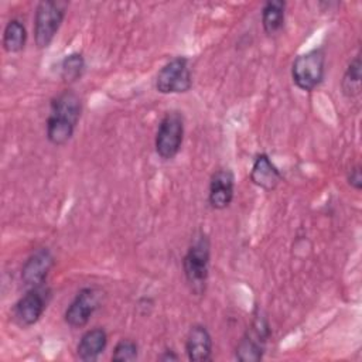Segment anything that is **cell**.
I'll use <instances>...</instances> for the list:
<instances>
[{"instance_id": "6da1fadb", "label": "cell", "mask_w": 362, "mask_h": 362, "mask_svg": "<svg viewBox=\"0 0 362 362\" xmlns=\"http://www.w3.org/2000/svg\"><path fill=\"white\" fill-rule=\"evenodd\" d=\"M82 113V100L74 90H62L49 106V115L45 122V134L51 144L65 146L74 136L75 127Z\"/></svg>"}, {"instance_id": "7a4b0ae2", "label": "cell", "mask_w": 362, "mask_h": 362, "mask_svg": "<svg viewBox=\"0 0 362 362\" xmlns=\"http://www.w3.org/2000/svg\"><path fill=\"white\" fill-rule=\"evenodd\" d=\"M211 262V240L208 235L198 230L182 259V270L191 293L201 296L205 293Z\"/></svg>"}, {"instance_id": "3957f363", "label": "cell", "mask_w": 362, "mask_h": 362, "mask_svg": "<svg viewBox=\"0 0 362 362\" xmlns=\"http://www.w3.org/2000/svg\"><path fill=\"white\" fill-rule=\"evenodd\" d=\"M68 6L64 0H41L37 4L34 14V41L38 48H47L52 42L65 18Z\"/></svg>"}, {"instance_id": "277c9868", "label": "cell", "mask_w": 362, "mask_h": 362, "mask_svg": "<svg viewBox=\"0 0 362 362\" xmlns=\"http://www.w3.org/2000/svg\"><path fill=\"white\" fill-rule=\"evenodd\" d=\"M325 76V51L318 47L300 54L291 64L294 85L305 92L318 88Z\"/></svg>"}, {"instance_id": "5b68a950", "label": "cell", "mask_w": 362, "mask_h": 362, "mask_svg": "<svg viewBox=\"0 0 362 362\" xmlns=\"http://www.w3.org/2000/svg\"><path fill=\"white\" fill-rule=\"evenodd\" d=\"M184 140V116L178 110L167 112L157 127L154 147L163 160H173L181 150Z\"/></svg>"}, {"instance_id": "8992f818", "label": "cell", "mask_w": 362, "mask_h": 362, "mask_svg": "<svg viewBox=\"0 0 362 362\" xmlns=\"http://www.w3.org/2000/svg\"><path fill=\"white\" fill-rule=\"evenodd\" d=\"M49 297L51 290L45 286L27 288V293L23 294L13 305V321L21 328L37 324L48 305Z\"/></svg>"}, {"instance_id": "52a82bcc", "label": "cell", "mask_w": 362, "mask_h": 362, "mask_svg": "<svg viewBox=\"0 0 362 362\" xmlns=\"http://www.w3.org/2000/svg\"><path fill=\"white\" fill-rule=\"evenodd\" d=\"M192 86V74L185 57H175L158 71L156 89L160 93H185Z\"/></svg>"}, {"instance_id": "ba28073f", "label": "cell", "mask_w": 362, "mask_h": 362, "mask_svg": "<svg viewBox=\"0 0 362 362\" xmlns=\"http://www.w3.org/2000/svg\"><path fill=\"white\" fill-rule=\"evenodd\" d=\"M102 298V291L95 287H83L81 288L75 298L71 301L68 308L65 310L64 320L71 328H82L85 327L93 313L98 310Z\"/></svg>"}, {"instance_id": "9c48e42d", "label": "cell", "mask_w": 362, "mask_h": 362, "mask_svg": "<svg viewBox=\"0 0 362 362\" xmlns=\"http://www.w3.org/2000/svg\"><path fill=\"white\" fill-rule=\"evenodd\" d=\"M270 329L264 318L257 317L252 327L245 332V335L240 338L235 356L240 362H257L264 355L266 342L269 338Z\"/></svg>"}, {"instance_id": "30bf717a", "label": "cell", "mask_w": 362, "mask_h": 362, "mask_svg": "<svg viewBox=\"0 0 362 362\" xmlns=\"http://www.w3.org/2000/svg\"><path fill=\"white\" fill-rule=\"evenodd\" d=\"M54 255L48 247L35 249L21 267V281L24 287L34 288L44 286L51 269L54 267Z\"/></svg>"}, {"instance_id": "8fae6325", "label": "cell", "mask_w": 362, "mask_h": 362, "mask_svg": "<svg viewBox=\"0 0 362 362\" xmlns=\"http://www.w3.org/2000/svg\"><path fill=\"white\" fill-rule=\"evenodd\" d=\"M235 195V175L230 168H218L212 173L208 187V204L212 209H226Z\"/></svg>"}, {"instance_id": "7c38bea8", "label": "cell", "mask_w": 362, "mask_h": 362, "mask_svg": "<svg viewBox=\"0 0 362 362\" xmlns=\"http://www.w3.org/2000/svg\"><path fill=\"white\" fill-rule=\"evenodd\" d=\"M185 354L191 362H206L212 356V337L202 324L189 328L185 338Z\"/></svg>"}, {"instance_id": "4fadbf2b", "label": "cell", "mask_w": 362, "mask_h": 362, "mask_svg": "<svg viewBox=\"0 0 362 362\" xmlns=\"http://www.w3.org/2000/svg\"><path fill=\"white\" fill-rule=\"evenodd\" d=\"M250 181L264 191L274 189L281 181L280 170L266 153H260L255 157L250 170Z\"/></svg>"}, {"instance_id": "5bb4252c", "label": "cell", "mask_w": 362, "mask_h": 362, "mask_svg": "<svg viewBox=\"0 0 362 362\" xmlns=\"http://www.w3.org/2000/svg\"><path fill=\"white\" fill-rule=\"evenodd\" d=\"M107 346V334L103 328L96 327L85 331L76 345V356L83 362L96 361Z\"/></svg>"}, {"instance_id": "9a60e30c", "label": "cell", "mask_w": 362, "mask_h": 362, "mask_svg": "<svg viewBox=\"0 0 362 362\" xmlns=\"http://www.w3.org/2000/svg\"><path fill=\"white\" fill-rule=\"evenodd\" d=\"M286 20V1L269 0L262 8V27L267 35L277 34Z\"/></svg>"}, {"instance_id": "2e32d148", "label": "cell", "mask_w": 362, "mask_h": 362, "mask_svg": "<svg viewBox=\"0 0 362 362\" xmlns=\"http://www.w3.org/2000/svg\"><path fill=\"white\" fill-rule=\"evenodd\" d=\"M27 42L25 25L18 18H11L3 31V48L8 54H16L24 49Z\"/></svg>"}, {"instance_id": "e0dca14e", "label": "cell", "mask_w": 362, "mask_h": 362, "mask_svg": "<svg viewBox=\"0 0 362 362\" xmlns=\"http://www.w3.org/2000/svg\"><path fill=\"white\" fill-rule=\"evenodd\" d=\"M361 55L358 54L346 66L341 81L342 93L346 98H356L361 93Z\"/></svg>"}, {"instance_id": "ac0fdd59", "label": "cell", "mask_w": 362, "mask_h": 362, "mask_svg": "<svg viewBox=\"0 0 362 362\" xmlns=\"http://www.w3.org/2000/svg\"><path fill=\"white\" fill-rule=\"evenodd\" d=\"M85 58L81 52H71L62 61L59 66L61 78L65 83H74L83 75Z\"/></svg>"}, {"instance_id": "d6986e66", "label": "cell", "mask_w": 362, "mask_h": 362, "mask_svg": "<svg viewBox=\"0 0 362 362\" xmlns=\"http://www.w3.org/2000/svg\"><path fill=\"white\" fill-rule=\"evenodd\" d=\"M137 356H139L137 342L130 338H123L115 345L113 354H112V361L129 362V361H136Z\"/></svg>"}, {"instance_id": "ffe728a7", "label": "cell", "mask_w": 362, "mask_h": 362, "mask_svg": "<svg viewBox=\"0 0 362 362\" xmlns=\"http://www.w3.org/2000/svg\"><path fill=\"white\" fill-rule=\"evenodd\" d=\"M346 181L354 189L361 191V188H362V174H361V165L359 164L349 168V171L346 174Z\"/></svg>"}, {"instance_id": "44dd1931", "label": "cell", "mask_w": 362, "mask_h": 362, "mask_svg": "<svg viewBox=\"0 0 362 362\" xmlns=\"http://www.w3.org/2000/svg\"><path fill=\"white\" fill-rule=\"evenodd\" d=\"M160 359H161V361H177V359H178V355L174 354L173 349H167V351L163 352V355L160 356Z\"/></svg>"}]
</instances>
